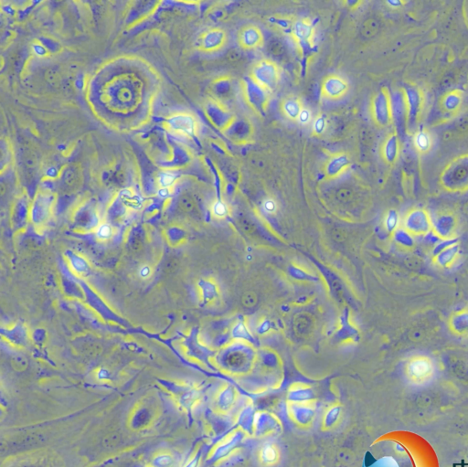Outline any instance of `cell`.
Wrapping results in <instances>:
<instances>
[{
    "label": "cell",
    "instance_id": "44dd1931",
    "mask_svg": "<svg viewBox=\"0 0 468 467\" xmlns=\"http://www.w3.org/2000/svg\"><path fill=\"white\" fill-rule=\"evenodd\" d=\"M315 323L307 314H299L294 320V331L299 338H307L314 330Z\"/></svg>",
    "mask_w": 468,
    "mask_h": 467
},
{
    "label": "cell",
    "instance_id": "b9f144b4",
    "mask_svg": "<svg viewBox=\"0 0 468 467\" xmlns=\"http://www.w3.org/2000/svg\"><path fill=\"white\" fill-rule=\"evenodd\" d=\"M345 3L349 6V8H350V9H356V8H358V5L361 4L362 2L361 1H346Z\"/></svg>",
    "mask_w": 468,
    "mask_h": 467
},
{
    "label": "cell",
    "instance_id": "ac0fdd59",
    "mask_svg": "<svg viewBox=\"0 0 468 467\" xmlns=\"http://www.w3.org/2000/svg\"><path fill=\"white\" fill-rule=\"evenodd\" d=\"M405 97L408 107V123L411 127H414L421 107V95L416 88L409 86L406 87Z\"/></svg>",
    "mask_w": 468,
    "mask_h": 467
},
{
    "label": "cell",
    "instance_id": "603a6c76",
    "mask_svg": "<svg viewBox=\"0 0 468 467\" xmlns=\"http://www.w3.org/2000/svg\"><path fill=\"white\" fill-rule=\"evenodd\" d=\"M394 237H395L396 244L398 246H400L401 249L411 251L415 246L414 237H412L411 234L407 232L402 227L396 230L394 232Z\"/></svg>",
    "mask_w": 468,
    "mask_h": 467
},
{
    "label": "cell",
    "instance_id": "7bdbcfd3",
    "mask_svg": "<svg viewBox=\"0 0 468 467\" xmlns=\"http://www.w3.org/2000/svg\"><path fill=\"white\" fill-rule=\"evenodd\" d=\"M463 211L464 214L468 215V200L463 205Z\"/></svg>",
    "mask_w": 468,
    "mask_h": 467
},
{
    "label": "cell",
    "instance_id": "4fadbf2b",
    "mask_svg": "<svg viewBox=\"0 0 468 467\" xmlns=\"http://www.w3.org/2000/svg\"><path fill=\"white\" fill-rule=\"evenodd\" d=\"M292 37L303 51L311 48L315 38V28L312 21L308 18H304L296 21L292 26Z\"/></svg>",
    "mask_w": 468,
    "mask_h": 467
},
{
    "label": "cell",
    "instance_id": "ba28073f",
    "mask_svg": "<svg viewBox=\"0 0 468 467\" xmlns=\"http://www.w3.org/2000/svg\"><path fill=\"white\" fill-rule=\"evenodd\" d=\"M370 112L372 119L376 125L387 126L390 124L391 117L390 95L386 89H381L372 98L370 104Z\"/></svg>",
    "mask_w": 468,
    "mask_h": 467
},
{
    "label": "cell",
    "instance_id": "7a4b0ae2",
    "mask_svg": "<svg viewBox=\"0 0 468 467\" xmlns=\"http://www.w3.org/2000/svg\"><path fill=\"white\" fill-rule=\"evenodd\" d=\"M241 88L245 103L256 114L265 115L270 103V92L256 83L251 76L242 80Z\"/></svg>",
    "mask_w": 468,
    "mask_h": 467
},
{
    "label": "cell",
    "instance_id": "4dcf8cb0",
    "mask_svg": "<svg viewBox=\"0 0 468 467\" xmlns=\"http://www.w3.org/2000/svg\"><path fill=\"white\" fill-rule=\"evenodd\" d=\"M336 197L339 202L348 204L354 198L353 190L349 187H341L336 193Z\"/></svg>",
    "mask_w": 468,
    "mask_h": 467
},
{
    "label": "cell",
    "instance_id": "8d00e7d4",
    "mask_svg": "<svg viewBox=\"0 0 468 467\" xmlns=\"http://www.w3.org/2000/svg\"><path fill=\"white\" fill-rule=\"evenodd\" d=\"M97 236L100 239L106 240L111 237L112 235V228L107 224H104L100 226L99 228L97 229Z\"/></svg>",
    "mask_w": 468,
    "mask_h": 467
},
{
    "label": "cell",
    "instance_id": "8fae6325",
    "mask_svg": "<svg viewBox=\"0 0 468 467\" xmlns=\"http://www.w3.org/2000/svg\"><path fill=\"white\" fill-rule=\"evenodd\" d=\"M349 91V83L338 74H330L323 80L321 96L330 101H338L345 97Z\"/></svg>",
    "mask_w": 468,
    "mask_h": 467
},
{
    "label": "cell",
    "instance_id": "5bb4252c",
    "mask_svg": "<svg viewBox=\"0 0 468 467\" xmlns=\"http://www.w3.org/2000/svg\"><path fill=\"white\" fill-rule=\"evenodd\" d=\"M351 166V158L345 152H338L330 156L324 166V174L328 178H336L348 171Z\"/></svg>",
    "mask_w": 468,
    "mask_h": 467
},
{
    "label": "cell",
    "instance_id": "7402d4cb",
    "mask_svg": "<svg viewBox=\"0 0 468 467\" xmlns=\"http://www.w3.org/2000/svg\"><path fill=\"white\" fill-rule=\"evenodd\" d=\"M399 154V141L395 135H390L382 146V156L387 163H393L396 161Z\"/></svg>",
    "mask_w": 468,
    "mask_h": 467
},
{
    "label": "cell",
    "instance_id": "52a82bcc",
    "mask_svg": "<svg viewBox=\"0 0 468 467\" xmlns=\"http://www.w3.org/2000/svg\"><path fill=\"white\" fill-rule=\"evenodd\" d=\"M206 112L211 124L223 133H226L237 120L236 115L218 100L208 102Z\"/></svg>",
    "mask_w": 468,
    "mask_h": 467
},
{
    "label": "cell",
    "instance_id": "484cf974",
    "mask_svg": "<svg viewBox=\"0 0 468 467\" xmlns=\"http://www.w3.org/2000/svg\"><path fill=\"white\" fill-rule=\"evenodd\" d=\"M328 129V119L325 114H318L314 120L311 125L313 136L320 137L322 136Z\"/></svg>",
    "mask_w": 468,
    "mask_h": 467
},
{
    "label": "cell",
    "instance_id": "9a60e30c",
    "mask_svg": "<svg viewBox=\"0 0 468 467\" xmlns=\"http://www.w3.org/2000/svg\"><path fill=\"white\" fill-rule=\"evenodd\" d=\"M255 129L248 120H236L233 125L225 133L229 140L236 145H246L250 143L254 136Z\"/></svg>",
    "mask_w": 468,
    "mask_h": 467
},
{
    "label": "cell",
    "instance_id": "ffe728a7",
    "mask_svg": "<svg viewBox=\"0 0 468 467\" xmlns=\"http://www.w3.org/2000/svg\"><path fill=\"white\" fill-rule=\"evenodd\" d=\"M213 90L218 101L222 102L230 100L235 94L233 80L228 76L217 79L214 82Z\"/></svg>",
    "mask_w": 468,
    "mask_h": 467
},
{
    "label": "cell",
    "instance_id": "8992f818",
    "mask_svg": "<svg viewBox=\"0 0 468 467\" xmlns=\"http://www.w3.org/2000/svg\"><path fill=\"white\" fill-rule=\"evenodd\" d=\"M432 219L433 236L443 242L452 241L456 236L458 218L454 213L451 211L439 212Z\"/></svg>",
    "mask_w": 468,
    "mask_h": 467
},
{
    "label": "cell",
    "instance_id": "f1b7e54d",
    "mask_svg": "<svg viewBox=\"0 0 468 467\" xmlns=\"http://www.w3.org/2000/svg\"><path fill=\"white\" fill-rule=\"evenodd\" d=\"M277 456H278V452L276 451V447L272 444H267L261 451L262 461L266 463H273L276 462L277 460Z\"/></svg>",
    "mask_w": 468,
    "mask_h": 467
},
{
    "label": "cell",
    "instance_id": "1f68e13d",
    "mask_svg": "<svg viewBox=\"0 0 468 467\" xmlns=\"http://www.w3.org/2000/svg\"><path fill=\"white\" fill-rule=\"evenodd\" d=\"M212 212L218 218H223L228 215L229 208L226 203L221 200H217L212 206Z\"/></svg>",
    "mask_w": 468,
    "mask_h": 467
},
{
    "label": "cell",
    "instance_id": "f35d334b",
    "mask_svg": "<svg viewBox=\"0 0 468 467\" xmlns=\"http://www.w3.org/2000/svg\"><path fill=\"white\" fill-rule=\"evenodd\" d=\"M264 208H265L266 212H276L277 205H276V202L274 199L269 198V199H266V201L264 202Z\"/></svg>",
    "mask_w": 468,
    "mask_h": 467
},
{
    "label": "cell",
    "instance_id": "d6a6232c",
    "mask_svg": "<svg viewBox=\"0 0 468 467\" xmlns=\"http://www.w3.org/2000/svg\"><path fill=\"white\" fill-rule=\"evenodd\" d=\"M313 120L314 118H313L312 112L308 108H304L299 115L297 122L303 126H307V125H312Z\"/></svg>",
    "mask_w": 468,
    "mask_h": 467
},
{
    "label": "cell",
    "instance_id": "5b68a950",
    "mask_svg": "<svg viewBox=\"0 0 468 467\" xmlns=\"http://www.w3.org/2000/svg\"><path fill=\"white\" fill-rule=\"evenodd\" d=\"M401 227L412 237L427 236L432 232V217L424 208H411L402 218Z\"/></svg>",
    "mask_w": 468,
    "mask_h": 467
},
{
    "label": "cell",
    "instance_id": "836d02e7",
    "mask_svg": "<svg viewBox=\"0 0 468 467\" xmlns=\"http://www.w3.org/2000/svg\"><path fill=\"white\" fill-rule=\"evenodd\" d=\"M257 301H258L257 296L253 292L246 293L245 296H243V299H242L244 306L245 307H248V308L254 307L257 304Z\"/></svg>",
    "mask_w": 468,
    "mask_h": 467
},
{
    "label": "cell",
    "instance_id": "7c38bea8",
    "mask_svg": "<svg viewBox=\"0 0 468 467\" xmlns=\"http://www.w3.org/2000/svg\"><path fill=\"white\" fill-rule=\"evenodd\" d=\"M237 42L243 50L255 51L264 46L265 36L259 27L245 25L237 33Z\"/></svg>",
    "mask_w": 468,
    "mask_h": 467
},
{
    "label": "cell",
    "instance_id": "ee69618b",
    "mask_svg": "<svg viewBox=\"0 0 468 467\" xmlns=\"http://www.w3.org/2000/svg\"><path fill=\"white\" fill-rule=\"evenodd\" d=\"M141 273H142V274H141L142 275H147V273H148V269H147V268H144Z\"/></svg>",
    "mask_w": 468,
    "mask_h": 467
},
{
    "label": "cell",
    "instance_id": "d6986e66",
    "mask_svg": "<svg viewBox=\"0 0 468 467\" xmlns=\"http://www.w3.org/2000/svg\"><path fill=\"white\" fill-rule=\"evenodd\" d=\"M301 99L296 95H289L283 99L280 104L282 114L288 120L297 121L304 109Z\"/></svg>",
    "mask_w": 468,
    "mask_h": 467
},
{
    "label": "cell",
    "instance_id": "4316f807",
    "mask_svg": "<svg viewBox=\"0 0 468 467\" xmlns=\"http://www.w3.org/2000/svg\"><path fill=\"white\" fill-rule=\"evenodd\" d=\"M400 224H401V219L399 217V214L393 209L390 210L385 217L384 225L386 229L389 232H395L398 228H401V226H400Z\"/></svg>",
    "mask_w": 468,
    "mask_h": 467
},
{
    "label": "cell",
    "instance_id": "9c48e42d",
    "mask_svg": "<svg viewBox=\"0 0 468 467\" xmlns=\"http://www.w3.org/2000/svg\"><path fill=\"white\" fill-rule=\"evenodd\" d=\"M460 257V247L454 241H446L444 245L439 244L432 257V265L440 269H450L457 263Z\"/></svg>",
    "mask_w": 468,
    "mask_h": 467
},
{
    "label": "cell",
    "instance_id": "e575fe53",
    "mask_svg": "<svg viewBox=\"0 0 468 467\" xmlns=\"http://www.w3.org/2000/svg\"><path fill=\"white\" fill-rule=\"evenodd\" d=\"M427 332L426 330L424 328H414L412 331H411L410 333V338H411V341H414V342H420V341H422L425 337H426Z\"/></svg>",
    "mask_w": 468,
    "mask_h": 467
},
{
    "label": "cell",
    "instance_id": "2e32d148",
    "mask_svg": "<svg viewBox=\"0 0 468 467\" xmlns=\"http://www.w3.org/2000/svg\"><path fill=\"white\" fill-rule=\"evenodd\" d=\"M228 42V35L222 29H212L201 38V48L205 52H215L223 49Z\"/></svg>",
    "mask_w": 468,
    "mask_h": 467
},
{
    "label": "cell",
    "instance_id": "cb8c5ba5",
    "mask_svg": "<svg viewBox=\"0 0 468 467\" xmlns=\"http://www.w3.org/2000/svg\"><path fill=\"white\" fill-rule=\"evenodd\" d=\"M380 25L379 21L374 18H369L363 22L361 26V34L362 36L370 39L376 36L380 32Z\"/></svg>",
    "mask_w": 468,
    "mask_h": 467
},
{
    "label": "cell",
    "instance_id": "30bf717a",
    "mask_svg": "<svg viewBox=\"0 0 468 467\" xmlns=\"http://www.w3.org/2000/svg\"><path fill=\"white\" fill-rule=\"evenodd\" d=\"M391 117L394 122L397 133L400 137H404L408 123V107L405 94L401 91H396L390 96Z\"/></svg>",
    "mask_w": 468,
    "mask_h": 467
},
{
    "label": "cell",
    "instance_id": "74e56055",
    "mask_svg": "<svg viewBox=\"0 0 468 467\" xmlns=\"http://www.w3.org/2000/svg\"><path fill=\"white\" fill-rule=\"evenodd\" d=\"M240 224H241L242 228H244V230L246 231L247 233L254 234L256 231L255 225L246 218H241L240 219Z\"/></svg>",
    "mask_w": 468,
    "mask_h": 467
},
{
    "label": "cell",
    "instance_id": "3957f363",
    "mask_svg": "<svg viewBox=\"0 0 468 467\" xmlns=\"http://www.w3.org/2000/svg\"><path fill=\"white\" fill-rule=\"evenodd\" d=\"M435 367L431 358L425 355H414L408 358L405 374L408 380L414 385H424L432 380Z\"/></svg>",
    "mask_w": 468,
    "mask_h": 467
},
{
    "label": "cell",
    "instance_id": "60d3db41",
    "mask_svg": "<svg viewBox=\"0 0 468 467\" xmlns=\"http://www.w3.org/2000/svg\"><path fill=\"white\" fill-rule=\"evenodd\" d=\"M332 236H333L334 240L337 242H343L346 238L345 232L340 228H335L332 232Z\"/></svg>",
    "mask_w": 468,
    "mask_h": 467
},
{
    "label": "cell",
    "instance_id": "ab89813d",
    "mask_svg": "<svg viewBox=\"0 0 468 467\" xmlns=\"http://www.w3.org/2000/svg\"><path fill=\"white\" fill-rule=\"evenodd\" d=\"M456 127H457L458 131L460 132L468 131V116H464L462 119L459 120Z\"/></svg>",
    "mask_w": 468,
    "mask_h": 467
},
{
    "label": "cell",
    "instance_id": "e0dca14e",
    "mask_svg": "<svg viewBox=\"0 0 468 467\" xmlns=\"http://www.w3.org/2000/svg\"><path fill=\"white\" fill-rule=\"evenodd\" d=\"M450 332L458 338H468V307L451 314L447 320Z\"/></svg>",
    "mask_w": 468,
    "mask_h": 467
},
{
    "label": "cell",
    "instance_id": "d590c367",
    "mask_svg": "<svg viewBox=\"0 0 468 467\" xmlns=\"http://www.w3.org/2000/svg\"><path fill=\"white\" fill-rule=\"evenodd\" d=\"M179 205L180 207L187 212L192 211L195 208V203L193 201L192 198L188 196H182L179 199Z\"/></svg>",
    "mask_w": 468,
    "mask_h": 467
},
{
    "label": "cell",
    "instance_id": "6da1fadb",
    "mask_svg": "<svg viewBox=\"0 0 468 467\" xmlns=\"http://www.w3.org/2000/svg\"><path fill=\"white\" fill-rule=\"evenodd\" d=\"M441 184L450 192H463L468 189V155L458 156L442 173Z\"/></svg>",
    "mask_w": 468,
    "mask_h": 467
},
{
    "label": "cell",
    "instance_id": "83f0119b",
    "mask_svg": "<svg viewBox=\"0 0 468 467\" xmlns=\"http://www.w3.org/2000/svg\"><path fill=\"white\" fill-rule=\"evenodd\" d=\"M460 104H461V96L455 92L446 94L442 101L443 108L448 112H452L457 109Z\"/></svg>",
    "mask_w": 468,
    "mask_h": 467
},
{
    "label": "cell",
    "instance_id": "277c9868",
    "mask_svg": "<svg viewBox=\"0 0 468 467\" xmlns=\"http://www.w3.org/2000/svg\"><path fill=\"white\" fill-rule=\"evenodd\" d=\"M251 77L261 86L273 92L280 83L281 70L274 61L263 59L255 63L251 71Z\"/></svg>",
    "mask_w": 468,
    "mask_h": 467
},
{
    "label": "cell",
    "instance_id": "f546056e",
    "mask_svg": "<svg viewBox=\"0 0 468 467\" xmlns=\"http://www.w3.org/2000/svg\"><path fill=\"white\" fill-rule=\"evenodd\" d=\"M267 51L271 55L275 57H280L286 52V46L284 42L279 40H273L267 45Z\"/></svg>",
    "mask_w": 468,
    "mask_h": 467
},
{
    "label": "cell",
    "instance_id": "d4e9b609",
    "mask_svg": "<svg viewBox=\"0 0 468 467\" xmlns=\"http://www.w3.org/2000/svg\"><path fill=\"white\" fill-rule=\"evenodd\" d=\"M414 145L417 150L425 153L432 146V137L426 131H420L414 137Z\"/></svg>",
    "mask_w": 468,
    "mask_h": 467
}]
</instances>
